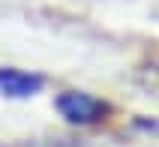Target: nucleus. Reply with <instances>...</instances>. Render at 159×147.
I'll return each mask as SVG.
<instances>
[{"label":"nucleus","instance_id":"f257e3e1","mask_svg":"<svg viewBox=\"0 0 159 147\" xmlns=\"http://www.w3.org/2000/svg\"><path fill=\"white\" fill-rule=\"evenodd\" d=\"M57 108L69 123H96L108 111L102 99H93L87 93H60L57 96Z\"/></svg>","mask_w":159,"mask_h":147},{"label":"nucleus","instance_id":"f03ea898","mask_svg":"<svg viewBox=\"0 0 159 147\" xmlns=\"http://www.w3.org/2000/svg\"><path fill=\"white\" fill-rule=\"evenodd\" d=\"M39 87H42L39 75H30L21 69H0V90L6 96H30L39 93Z\"/></svg>","mask_w":159,"mask_h":147}]
</instances>
